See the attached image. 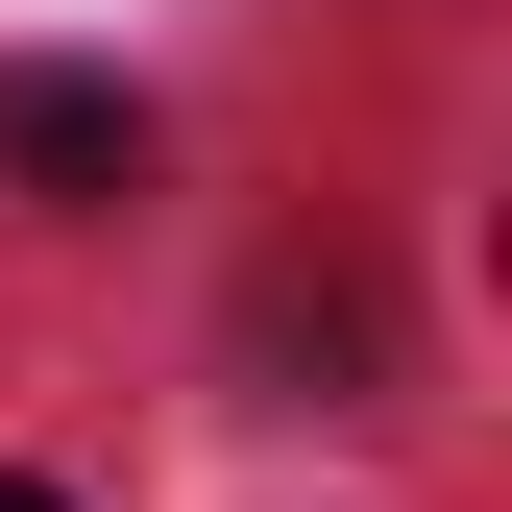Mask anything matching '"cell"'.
<instances>
[{
  "mask_svg": "<svg viewBox=\"0 0 512 512\" xmlns=\"http://www.w3.org/2000/svg\"><path fill=\"white\" fill-rule=\"evenodd\" d=\"M0 171H25V196H147V98L122 74H0Z\"/></svg>",
  "mask_w": 512,
  "mask_h": 512,
  "instance_id": "6da1fadb",
  "label": "cell"
},
{
  "mask_svg": "<svg viewBox=\"0 0 512 512\" xmlns=\"http://www.w3.org/2000/svg\"><path fill=\"white\" fill-rule=\"evenodd\" d=\"M0 512H74V488H25V464H0Z\"/></svg>",
  "mask_w": 512,
  "mask_h": 512,
  "instance_id": "7a4b0ae2",
  "label": "cell"
}]
</instances>
